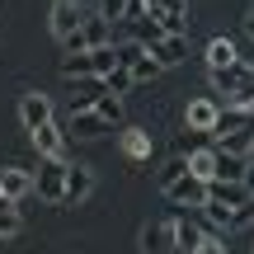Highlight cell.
Here are the masks:
<instances>
[{"label":"cell","instance_id":"7","mask_svg":"<svg viewBox=\"0 0 254 254\" xmlns=\"http://www.w3.org/2000/svg\"><path fill=\"white\" fill-rule=\"evenodd\" d=\"M19 123H24V132L52 123V99H47V94H38V90H24V94H19Z\"/></svg>","mask_w":254,"mask_h":254},{"label":"cell","instance_id":"4","mask_svg":"<svg viewBox=\"0 0 254 254\" xmlns=\"http://www.w3.org/2000/svg\"><path fill=\"white\" fill-rule=\"evenodd\" d=\"M136 250H141V254H174V250H179V240H174V217L146 221L141 236H136Z\"/></svg>","mask_w":254,"mask_h":254},{"label":"cell","instance_id":"6","mask_svg":"<svg viewBox=\"0 0 254 254\" xmlns=\"http://www.w3.org/2000/svg\"><path fill=\"white\" fill-rule=\"evenodd\" d=\"M207 236H212V226H207V221H202L193 207H184V217H174V240H179V250H184V254H193Z\"/></svg>","mask_w":254,"mask_h":254},{"label":"cell","instance_id":"12","mask_svg":"<svg viewBox=\"0 0 254 254\" xmlns=\"http://www.w3.org/2000/svg\"><path fill=\"white\" fill-rule=\"evenodd\" d=\"M28 136H33V151L38 155H66V132L57 127V118L43 123V127H33Z\"/></svg>","mask_w":254,"mask_h":254},{"label":"cell","instance_id":"22","mask_svg":"<svg viewBox=\"0 0 254 254\" xmlns=\"http://www.w3.org/2000/svg\"><path fill=\"white\" fill-rule=\"evenodd\" d=\"M94 113H104V118H109L113 127H118V123H123V99L104 90V94H99V104H94Z\"/></svg>","mask_w":254,"mask_h":254},{"label":"cell","instance_id":"19","mask_svg":"<svg viewBox=\"0 0 254 254\" xmlns=\"http://www.w3.org/2000/svg\"><path fill=\"white\" fill-rule=\"evenodd\" d=\"M250 174V155H217V179H245Z\"/></svg>","mask_w":254,"mask_h":254},{"label":"cell","instance_id":"27","mask_svg":"<svg viewBox=\"0 0 254 254\" xmlns=\"http://www.w3.org/2000/svg\"><path fill=\"white\" fill-rule=\"evenodd\" d=\"M0 198H5V193H0Z\"/></svg>","mask_w":254,"mask_h":254},{"label":"cell","instance_id":"24","mask_svg":"<svg viewBox=\"0 0 254 254\" xmlns=\"http://www.w3.org/2000/svg\"><path fill=\"white\" fill-rule=\"evenodd\" d=\"M193 254H226V245H221V240H217V231H212V236L202 240V245L193 250Z\"/></svg>","mask_w":254,"mask_h":254},{"label":"cell","instance_id":"15","mask_svg":"<svg viewBox=\"0 0 254 254\" xmlns=\"http://www.w3.org/2000/svg\"><path fill=\"white\" fill-rule=\"evenodd\" d=\"M118 146H123V155H132V160H146L155 141H151V132H146V127H123Z\"/></svg>","mask_w":254,"mask_h":254},{"label":"cell","instance_id":"10","mask_svg":"<svg viewBox=\"0 0 254 254\" xmlns=\"http://www.w3.org/2000/svg\"><path fill=\"white\" fill-rule=\"evenodd\" d=\"M151 52H155V62H160L165 71H170V66H184L189 62V33H165Z\"/></svg>","mask_w":254,"mask_h":254},{"label":"cell","instance_id":"1","mask_svg":"<svg viewBox=\"0 0 254 254\" xmlns=\"http://www.w3.org/2000/svg\"><path fill=\"white\" fill-rule=\"evenodd\" d=\"M66 174H71V160H66V155H38L33 198H43V202H66Z\"/></svg>","mask_w":254,"mask_h":254},{"label":"cell","instance_id":"11","mask_svg":"<svg viewBox=\"0 0 254 254\" xmlns=\"http://www.w3.org/2000/svg\"><path fill=\"white\" fill-rule=\"evenodd\" d=\"M66 85H71V113L94 109L99 94H104V80H99V75H80V80H66Z\"/></svg>","mask_w":254,"mask_h":254},{"label":"cell","instance_id":"2","mask_svg":"<svg viewBox=\"0 0 254 254\" xmlns=\"http://www.w3.org/2000/svg\"><path fill=\"white\" fill-rule=\"evenodd\" d=\"M207 184H212V179H202V174H193V170H184L179 179H174L170 189H165V198H170L174 207H193V212H198L202 202H207Z\"/></svg>","mask_w":254,"mask_h":254},{"label":"cell","instance_id":"14","mask_svg":"<svg viewBox=\"0 0 254 254\" xmlns=\"http://www.w3.org/2000/svg\"><path fill=\"white\" fill-rule=\"evenodd\" d=\"M202 62H207V71H217V66H236L240 62V47L231 43V38H212L207 52H202Z\"/></svg>","mask_w":254,"mask_h":254},{"label":"cell","instance_id":"13","mask_svg":"<svg viewBox=\"0 0 254 254\" xmlns=\"http://www.w3.org/2000/svg\"><path fill=\"white\" fill-rule=\"evenodd\" d=\"M90 193H94V170L90 165H71V174H66V207L85 202Z\"/></svg>","mask_w":254,"mask_h":254},{"label":"cell","instance_id":"26","mask_svg":"<svg viewBox=\"0 0 254 254\" xmlns=\"http://www.w3.org/2000/svg\"><path fill=\"white\" fill-rule=\"evenodd\" d=\"M250 254H254V245H250Z\"/></svg>","mask_w":254,"mask_h":254},{"label":"cell","instance_id":"9","mask_svg":"<svg viewBox=\"0 0 254 254\" xmlns=\"http://www.w3.org/2000/svg\"><path fill=\"white\" fill-rule=\"evenodd\" d=\"M0 193H5V198H14V202L33 198V170H19V165H5V170H0Z\"/></svg>","mask_w":254,"mask_h":254},{"label":"cell","instance_id":"16","mask_svg":"<svg viewBox=\"0 0 254 254\" xmlns=\"http://www.w3.org/2000/svg\"><path fill=\"white\" fill-rule=\"evenodd\" d=\"M217 141H207V146H193L189 151V170L193 174H202V179H217Z\"/></svg>","mask_w":254,"mask_h":254},{"label":"cell","instance_id":"25","mask_svg":"<svg viewBox=\"0 0 254 254\" xmlns=\"http://www.w3.org/2000/svg\"><path fill=\"white\" fill-rule=\"evenodd\" d=\"M245 38H250V43H254V5L245 9Z\"/></svg>","mask_w":254,"mask_h":254},{"label":"cell","instance_id":"5","mask_svg":"<svg viewBox=\"0 0 254 254\" xmlns=\"http://www.w3.org/2000/svg\"><path fill=\"white\" fill-rule=\"evenodd\" d=\"M226 104L212 94V99H189V109H184V127H193V132H212L217 136V118Z\"/></svg>","mask_w":254,"mask_h":254},{"label":"cell","instance_id":"3","mask_svg":"<svg viewBox=\"0 0 254 254\" xmlns=\"http://www.w3.org/2000/svg\"><path fill=\"white\" fill-rule=\"evenodd\" d=\"M90 19V9L80 5V0H52V14H47V28H52V38H71V33H80V24Z\"/></svg>","mask_w":254,"mask_h":254},{"label":"cell","instance_id":"23","mask_svg":"<svg viewBox=\"0 0 254 254\" xmlns=\"http://www.w3.org/2000/svg\"><path fill=\"white\" fill-rule=\"evenodd\" d=\"M99 14H104V19H113V24H123V14H127V0H99Z\"/></svg>","mask_w":254,"mask_h":254},{"label":"cell","instance_id":"17","mask_svg":"<svg viewBox=\"0 0 254 254\" xmlns=\"http://www.w3.org/2000/svg\"><path fill=\"white\" fill-rule=\"evenodd\" d=\"M80 75H99L94 52H66L62 57V80H80Z\"/></svg>","mask_w":254,"mask_h":254},{"label":"cell","instance_id":"8","mask_svg":"<svg viewBox=\"0 0 254 254\" xmlns=\"http://www.w3.org/2000/svg\"><path fill=\"white\" fill-rule=\"evenodd\" d=\"M113 123L104 118V113L85 109V113H71V123H66V136H80V141H99V136H109Z\"/></svg>","mask_w":254,"mask_h":254},{"label":"cell","instance_id":"20","mask_svg":"<svg viewBox=\"0 0 254 254\" xmlns=\"http://www.w3.org/2000/svg\"><path fill=\"white\" fill-rule=\"evenodd\" d=\"M19 226H24V217H19V202H14V198H0V240L19 236Z\"/></svg>","mask_w":254,"mask_h":254},{"label":"cell","instance_id":"18","mask_svg":"<svg viewBox=\"0 0 254 254\" xmlns=\"http://www.w3.org/2000/svg\"><path fill=\"white\" fill-rule=\"evenodd\" d=\"M99 80H104V90H109V94H118V99H123V94L136 85V75H132V66H123V62H118L109 75H99Z\"/></svg>","mask_w":254,"mask_h":254},{"label":"cell","instance_id":"21","mask_svg":"<svg viewBox=\"0 0 254 254\" xmlns=\"http://www.w3.org/2000/svg\"><path fill=\"white\" fill-rule=\"evenodd\" d=\"M184 170H189V155H184V151H179V155H174V160H165V170H160V174H155V184H160V193H165V189H170V184H174V179H179V174H184Z\"/></svg>","mask_w":254,"mask_h":254}]
</instances>
